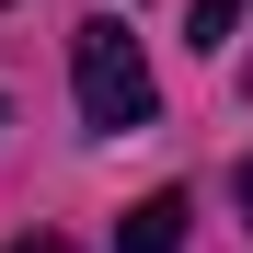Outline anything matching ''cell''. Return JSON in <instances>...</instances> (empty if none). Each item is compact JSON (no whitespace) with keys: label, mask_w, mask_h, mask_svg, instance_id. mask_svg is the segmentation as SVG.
Wrapping results in <instances>:
<instances>
[{"label":"cell","mask_w":253,"mask_h":253,"mask_svg":"<svg viewBox=\"0 0 253 253\" xmlns=\"http://www.w3.org/2000/svg\"><path fill=\"white\" fill-rule=\"evenodd\" d=\"M69 81H81V115H92V126H150V104H161L138 35H126L115 12H92V23L69 35Z\"/></svg>","instance_id":"1"},{"label":"cell","mask_w":253,"mask_h":253,"mask_svg":"<svg viewBox=\"0 0 253 253\" xmlns=\"http://www.w3.org/2000/svg\"><path fill=\"white\" fill-rule=\"evenodd\" d=\"M184 219H196V207L161 184V196H138V207L115 219V253H184Z\"/></svg>","instance_id":"2"},{"label":"cell","mask_w":253,"mask_h":253,"mask_svg":"<svg viewBox=\"0 0 253 253\" xmlns=\"http://www.w3.org/2000/svg\"><path fill=\"white\" fill-rule=\"evenodd\" d=\"M219 35H242V0H196V46L219 58Z\"/></svg>","instance_id":"3"},{"label":"cell","mask_w":253,"mask_h":253,"mask_svg":"<svg viewBox=\"0 0 253 253\" xmlns=\"http://www.w3.org/2000/svg\"><path fill=\"white\" fill-rule=\"evenodd\" d=\"M12 253H69V242H46V230H35V242H12Z\"/></svg>","instance_id":"4"},{"label":"cell","mask_w":253,"mask_h":253,"mask_svg":"<svg viewBox=\"0 0 253 253\" xmlns=\"http://www.w3.org/2000/svg\"><path fill=\"white\" fill-rule=\"evenodd\" d=\"M230 196H242V230H253V173H242V184H230Z\"/></svg>","instance_id":"5"}]
</instances>
